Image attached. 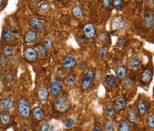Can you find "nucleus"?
Instances as JSON below:
<instances>
[{
    "label": "nucleus",
    "mask_w": 154,
    "mask_h": 131,
    "mask_svg": "<svg viewBox=\"0 0 154 131\" xmlns=\"http://www.w3.org/2000/svg\"><path fill=\"white\" fill-rule=\"evenodd\" d=\"M54 106L58 112L63 113L70 108V101L65 95H62L54 99Z\"/></svg>",
    "instance_id": "1"
},
{
    "label": "nucleus",
    "mask_w": 154,
    "mask_h": 131,
    "mask_svg": "<svg viewBox=\"0 0 154 131\" xmlns=\"http://www.w3.org/2000/svg\"><path fill=\"white\" fill-rule=\"evenodd\" d=\"M17 109H18V112L20 113V115L23 119L29 118L31 114V108H30V104L29 101L26 98H21L18 101Z\"/></svg>",
    "instance_id": "2"
},
{
    "label": "nucleus",
    "mask_w": 154,
    "mask_h": 131,
    "mask_svg": "<svg viewBox=\"0 0 154 131\" xmlns=\"http://www.w3.org/2000/svg\"><path fill=\"white\" fill-rule=\"evenodd\" d=\"M143 24L147 29H151L153 27L154 14L152 9L147 7L143 14Z\"/></svg>",
    "instance_id": "3"
},
{
    "label": "nucleus",
    "mask_w": 154,
    "mask_h": 131,
    "mask_svg": "<svg viewBox=\"0 0 154 131\" xmlns=\"http://www.w3.org/2000/svg\"><path fill=\"white\" fill-rule=\"evenodd\" d=\"M14 107V102L12 96H5L0 100V111H8Z\"/></svg>",
    "instance_id": "4"
},
{
    "label": "nucleus",
    "mask_w": 154,
    "mask_h": 131,
    "mask_svg": "<svg viewBox=\"0 0 154 131\" xmlns=\"http://www.w3.org/2000/svg\"><path fill=\"white\" fill-rule=\"evenodd\" d=\"M94 75H95V72L94 70H88V71L86 72L84 78H83V80H82V84H81V87L83 90H87L88 89L92 82H93V80L94 79Z\"/></svg>",
    "instance_id": "5"
},
{
    "label": "nucleus",
    "mask_w": 154,
    "mask_h": 131,
    "mask_svg": "<svg viewBox=\"0 0 154 131\" xmlns=\"http://www.w3.org/2000/svg\"><path fill=\"white\" fill-rule=\"evenodd\" d=\"M76 65H77V59L72 55H67L63 59L62 66L63 69L65 70H70Z\"/></svg>",
    "instance_id": "6"
},
{
    "label": "nucleus",
    "mask_w": 154,
    "mask_h": 131,
    "mask_svg": "<svg viewBox=\"0 0 154 131\" xmlns=\"http://www.w3.org/2000/svg\"><path fill=\"white\" fill-rule=\"evenodd\" d=\"M83 32H84V35L85 37L88 39H92L95 37L96 35V29L95 27L94 26V24L88 22L86 23L84 25V28H83Z\"/></svg>",
    "instance_id": "7"
},
{
    "label": "nucleus",
    "mask_w": 154,
    "mask_h": 131,
    "mask_svg": "<svg viewBox=\"0 0 154 131\" xmlns=\"http://www.w3.org/2000/svg\"><path fill=\"white\" fill-rule=\"evenodd\" d=\"M152 77H153V72L152 70L150 69H145L142 74H141V78H140V80H141V83L143 85V86H147L151 83L152 80Z\"/></svg>",
    "instance_id": "8"
},
{
    "label": "nucleus",
    "mask_w": 154,
    "mask_h": 131,
    "mask_svg": "<svg viewBox=\"0 0 154 131\" xmlns=\"http://www.w3.org/2000/svg\"><path fill=\"white\" fill-rule=\"evenodd\" d=\"M24 57L27 61L29 62H35L38 59V55L37 52L35 50V48L33 47H26L24 50Z\"/></svg>",
    "instance_id": "9"
},
{
    "label": "nucleus",
    "mask_w": 154,
    "mask_h": 131,
    "mask_svg": "<svg viewBox=\"0 0 154 131\" xmlns=\"http://www.w3.org/2000/svg\"><path fill=\"white\" fill-rule=\"evenodd\" d=\"M38 39V32L34 30H28L23 36V41L26 44H31L36 41Z\"/></svg>",
    "instance_id": "10"
},
{
    "label": "nucleus",
    "mask_w": 154,
    "mask_h": 131,
    "mask_svg": "<svg viewBox=\"0 0 154 131\" xmlns=\"http://www.w3.org/2000/svg\"><path fill=\"white\" fill-rule=\"evenodd\" d=\"M126 99L124 98V96L122 95H119L118 96L115 101H114V104H113V106H114V109L117 111H123L125 108H126Z\"/></svg>",
    "instance_id": "11"
},
{
    "label": "nucleus",
    "mask_w": 154,
    "mask_h": 131,
    "mask_svg": "<svg viewBox=\"0 0 154 131\" xmlns=\"http://www.w3.org/2000/svg\"><path fill=\"white\" fill-rule=\"evenodd\" d=\"M126 21L122 17H116L111 23V29L113 30H123L126 27Z\"/></svg>",
    "instance_id": "12"
},
{
    "label": "nucleus",
    "mask_w": 154,
    "mask_h": 131,
    "mask_svg": "<svg viewBox=\"0 0 154 131\" xmlns=\"http://www.w3.org/2000/svg\"><path fill=\"white\" fill-rule=\"evenodd\" d=\"M48 95H49V93H48L47 87L45 84H41L38 88V96L39 100L43 103L45 102L48 98Z\"/></svg>",
    "instance_id": "13"
},
{
    "label": "nucleus",
    "mask_w": 154,
    "mask_h": 131,
    "mask_svg": "<svg viewBox=\"0 0 154 131\" xmlns=\"http://www.w3.org/2000/svg\"><path fill=\"white\" fill-rule=\"evenodd\" d=\"M31 113H32V116H33V118H34L35 120H37V121H42L44 120V111H43V109L40 106L34 107L33 110H31Z\"/></svg>",
    "instance_id": "14"
},
{
    "label": "nucleus",
    "mask_w": 154,
    "mask_h": 131,
    "mask_svg": "<svg viewBox=\"0 0 154 131\" xmlns=\"http://www.w3.org/2000/svg\"><path fill=\"white\" fill-rule=\"evenodd\" d=\"M127 115H128V119L129 120L130 123L132 124H135L137 122V120H138V116H137V113H136V111L135 109L132 107V106H129L128 110H127Z\"/></svg>",
    "instance_id": "15"
},
{
    "label": "nucleus",
    "mask_w": 154,
    "mask_h": 131,
    "mask_svg": "<svg viewBox=\"0 0 154 131\" xmlns=\"http://www.w3.org/2000/svg\"><path fill=\"white\" fill-rule=\"evenodd\" d=\"M29 23L37 30L43 31L45 30V24L38 17H31L30 20H29Z\"/></svg>",
    "instance_id": "16"
},
{
    "label": "nucleus",
    "mask_w": 154,
    "mask_h": 131,
    "mask_svg": "<svg viewBox=\"0 0 154 131\" xmlns=\"http://www.w3.org/2000/svg\"><path fill=\"white\" fill-rule=\"evenodd\" d=\"M62 91V85L59 81L57 80H54L51 84V87H50V92L51 95L53 96H57Z\"/></svg>",
    "instance_id": "17"
},
{
    "label": "nucleus",
    "mask_w": 154,
    "mask_h": 131,
    "mask_svg": "<svg viewBox=\"0 0 154 131\" xmlns=\"http://www.w3.org/2000/svg\"><path fill=\"white\" fill-rule=\"evenodd\" d=\"M3 79L5 80V83H13L14 80V74L13 72V70L5 69V71L3 72Z\"/></svg>",
    "instance_id": "18"
},
{
    "label": "nucleus",
    "mask_w": 154,
    "mask_h": 131,
    "mask_svg": "<svg viewBox=\"0 0 154 131\" xmlns=\"http://www.w3.org/2000/svg\"><path fill=\"white\" fill-rule=\"evenodd\" d=\"M11 121V116L8 111H2L0 113V123L2 126H8Z\"/></svg>",
    "instance_id": "19"
},
{
    "label": "nucleus",
    "mask_w": 154,
    "mask_h": 131,
    "mask_svg": "<svg viewBox=\"0 0 154 131\" xmlns=\"http://www.w3.org/2000/svg\"><path fill=\"white\" fill-rule=\"evenodd\" d=\"M35 50H36V52H37L38 57L43 58L45 56H46V55H47V49L45 47V45H42V44H38V45H36Z\"/></svg>",
    "instance_id": "20"
},
{
    "label": "nucleus",
    "mask_w": 154,
    "mask_h": 131,
    "mask_svg": "<svg viewBox=\"0 0 154 131\" xmlns=\"http://www.w3.org/2000/svg\"><path fill=\"white\" fill-rule=\"evenodd\" d=\"M141 58L139 56H133L128 61V67L130 69H137L139 66L141 65Z\"/></svg>",
    "instance_id": "21"
},
{
    "label": "nucleus",
    "mask_w": 154,
    "mask_h": 131,
    "mask_svg": "<svg viewBox=\"0 0 154 131\" xmlns=\"http://www.w3.org/2000/svg\"><path fill=\"white\" fill-rule=\"evenodd\" d=\"M127 72H128V69L125 66H118L116 68V78L122 80L126 77Z\"/></svg>",
    "instance_id": "22"
},
{
    "label": "nucleus",
    "mask_w": 154,
    "mask_h": 131,
    "mask_svg": "<svg viewBox=\"0 0 154 131\" xmlns=\"http://www.w3.org/2000/svg\"><path fill=\"white\" fill-rule=\"evenodd\" d=\"M137 110H138V112L141 116H143L145 115L146 111H147V106H146V104L143 100H138L137 102Z\"/></svg>",
    "instance_id": "23"
},
{
    "label": "nucleus",
    "mask_w": 154,
    "mask_h": 131,
    "mask_svg": "<svg viewBox=\"0 0 154 131\" xmlns=\"http://www.w3.org/2000/svg\"><path fill=\"white\" fill-rule=\"evenodd\" d=\"M104 83L106 86L108 87H113L116 85L117 83V78L115 75H112V74H110V75H107L104 79Z\"/></svg>",
    "instance_id": "24"
},
{
    "label": "nucleus",
    "mask_w": 154,
    "mask_h": 131,
    "mask_svg": "<svg viewBox=\"0 0 154 131\" xmlns=\"http://www.w3.org/2000/svg\"><path fill=\"white\" fill-rule=\"evenodd\" d=\"M71 12H72L73 15H74L75 17L79 18V19H81V18L83 17V10H82V8H81L79 5H75V6H73L72 9H71Z\"/></svg>",
    "instance_id": "25"
},
{
    "label": "nucleus",
    "mask_w": 154,
    "mask_h": 131,
    "mask_svg": "<svg viewBox=\"0 0 154 131\" xmlns=\"http://www.w3.org/2000/svg\"><path fill=\"white\" fill-rule=\"evenodd\" d=\"M2 55H5V57H10L13 55V46L11 45H5L2 49Z\"/></svg>",
    "instance_id": "26"
},
{
    "label": "nucleus",
    "mask_w": 154,
    "mask_h": 131,
    "mask_svg": "<svg viewBox=\"0 0 154 131\" xmlns=\"http://www.w3.org/2000/svg\"><path fill=\"white\" fill-rule=\"evenodd\" d=\"M118 131H131L129 123L127 120H121L119 124Z\"/></svg>",
    "instance_id": "27"
},
{
    "label": "nucleus",
    "mask_w": 154,
    "mask_h": 131,
    "mask_svg": "<svg viewBox=\"0 0 154 131\" xmlns=\"http://www.w3.org/2000/svg\"><path fill=\"white\" fill-rule=\"evenodd\" d=\"M3 37H4V39L6 42H10L13 39L14 33H13V31L10 29H5L4 30V33H3Z\"/></svg>",
    "instance_id": "28"
},
{
    "label": "nucleus",
    "mask_w": 154,
    "mask_h": 131,
    "mask_svg": "<svg viewBox=\"0 0 154 131\" xmlns=\"http://www.w3.org/2000/svg\"><path fill=\"white\" fill-rule=\"evenodd\" d=\"M115 112H116V111L114 109V106H113L112 104H108V105L106 106V108H105V115H106L108 118H112V117H114Z\"/></svg>",
    "instance_id": "29"
},
{
    "label": "nucleus",
    "mask_w": 154,
    "mask_h": 131,
    "mask_svg": "<svg viewBox=\"0 0 154 131\" xmlns=\"http://www.w3.org/2000/svg\"><path fill=\"white\" fill-rule=\"evenodd\" d=\"M146 124L148 126L149 129H154V114L153 112L148 114L147 116V119H146Z\"/></svg>",
    "instance_id": "30"
},
{
    "label": "nucleus",
    "mask_w": 154,
    "mask_h": 131,
    "mask_svg": "<svg viewBox=\"0 0 154 131\" xmlns=\"http://www.w3.org/2000/svg\"><path fill=\"white\" fill-rule=\"evenodd\" d=\"M75 81H76V77H75V75H73V74H69V75H67L66 78H65V84H66V86H68V87H71L72 85H74Z\"/></svg>",
    "instance_id": "31"
},
{
    "label": "nucleus",
    "mask_w": 154,
    "mask_h": 131,
    "mask_svg": "<svg viewBox=\"0 0 154 131\" xmlns=\"http://www.w3.org/2000/svg\"><path fill=\"white\" fill-rule=\"evenodd\" d=\"M104 131H114V122L111 120H107L104 123Z\"/></svg>",
    "instance_id": "32"
},
{
    "label": "nucleus",
    "mask_w": 154,
    "mask_h": 131,
    "mask_svg": "<svg viewBox=\"0 0 154 131\" xmlns=\"http://www.w3.org/2000/svg\"><path fill=\"white\" fill-rule=\"evenodd\" d=\"M122 86L126 89H130L133 87V81L131 79H125L122 82Z\"/></svg>",
    "instance_id": "33"
},
{
    "label": "nucleus",
    "mask_w": 154,
    "mask_h": 131,
    "mask_svg": "<svg viewBox=\"0 0 154 131\" xmlns=\"http://www.w3.org/2000/svg\"><path fill=\"white\" fill-rule=\"evenodd\" d=\"M8 65V59L5 55H0V67L3 69H5Z\"/></svg>",
    "instance_id": "34"
},
{
    "label": "nucleus",
    "mask_w": 154,
    "mask_h": 131,
    "mask_svg": "<svg viewBox=\"0 0 154 131\" xmlns=\"http://www.w3.org/2000/svg\"><path fill=\"white\" fill-rule=\"evenodd\" d=\"M74 118H72V117H69V118H67L66 120H65V121H64V127L66 128V129H70L73 125H74Z\"/></svg>",
    "instance_id": "35"
},
{
    "label": "nucleus",
    "mask_w": 154,
    "mask_h": 131,
    "mask_svg": "<svg viewBox=\"0 0 154 131\" xmlns=\"http://www.w3.org/2000/svg\"><path fill=\"white\" fill-rule=\"evenodd\" d=\"M44 45L46 49H52L53 48V42L49 37H45L44 39Z\"/></svg>",
    "instance_id": "36"
},
{
    "label": "nucleus",
    "mask_w": 154,
    "mask_h": 131,
    "mask_svg": "<svg viewBox=\"0 0 154 131\" xmlns=\"http://www.w3.org/2000/svg\"><path fill=\"white\" fill-rule=\"evenodd\" d=\"M50 9V5L47 2H43L40 5H39V10L42 13H47Z\"/></svg>",
    "instance_id": "37"
},
{
    "label": "nucleus",
    "mask_w": 154,
    "mask_h": 131,
    "mask_svg": "<svg viewBox=\"0 0 154 131\" xmlns=\"http://www.w3.org/2000/svg\"><path fill=\"white\" fill-rule=\"evenodd\" d=\"M9 61L10 63L13 64V65H17L19 63H20V60H19V57L16 55H12L9 58Z\"/></svg>",
    "instance_id": "38"
},
{
    "label": "nucleus",
    "mask_w": 154,
    "mask_h": 131,
    "mask_svg": "<svg viewBox=\"0 0 154 131\" xmlns=\"http://www.w3.org/2000/svg\"><path fill=\"white\" fill-rule=\"evenodd\" d=\"M126 44H127V39L124 38V37H122V38H119V39L117 45H118V46H119V47H124V46L126 45Z\"/></svg>",
    "instance_id": "39"
},
{
    "label": "nucleus",
    "mask_w": 154,
    "mask_h": 131,
    "mask_svg": "<svg viewBox=\"0 0 154 131\" xmlns=\"http://www.w3.org/2000/svg\"><path fill=\"white\" fill-rule=\"evenodd\" d=\"M112 4L115 6V8H117V9H120L123 6V2L121 0H114V1H112Z\"/></svg>",
    "instance_id": "40"
},
{
    "label": "nucleus",
    "mask_w": 154,
    "mask_h": 131,
    "mask_svg": "<svg viewBox=\"0 0 154 131\" xmlns=\"http://www.w3.org/2000/svg\"><path fill=\"white\" fill-rule=\"evenodd\" d=\"M50 129V124L48 122H44L41 127H40V129L39 131H48Z\"/></svg>",
    "instance_id": "41"
},
{
    "label": "nucleus",
    "mask_w": 154,
    "mask_h": 131,
    "mask_svg": "<svg viewBox=\"0 0 154 131\" xmlns=\"http://www.w3.org/2000/svg\"><path fill=\"white\" fill-rule=\"evenodd\" d=\"M107 53H108V51H107V48H105V47H102V48L99 50V55H100L101 57L106 56Z\"/></svg>",
    "instance_id": "42"
},
{
    "label": "nucleus",
    "mask_w": 154,
    "mask_h": 131,
    "mask_svg": "<svg viewBox=\"0 0 154 131\" xmlns=\"http://www.w3.org/2000/svg\"><path fill=\"white\" fill-rule=\"evenodd\" d=\"M101 3H102V5L105 8H109L111 5V1H110V0H103Z\"/></svg>",
    "instance_id": "43"
},
{
    "label": "nucleus",
    "mask_w": 154,
    "mask_h": 131,
    "mask_svg": "<svg viewBox=\"0 0 154 131\" xmlns=\"http://www.w3.org/2000/svg\"><path fill=\"white\" fill-rule=\"evenodd\" d=\"M87 68V63L84 62V61H81L79 64V70H84L85 69Z\"/></svg>",
    "instance_id": "44"
},
{
    "label": "nucleus",
    "mask_w": 154,
    "mask_h": 131,
    "mask_svg": "<svg viewBox=\"0 0 154 131\" xmlns=\"http://www.w3.org/2000/svg\"><path fill=\"white\" fill-rule=\"evenodd\" d=\"M93 131H103V129L100 128V127H95V128L93 129Z\"/></svg>",
    "instance_id": "45"
},
{
    "label": "nucleus",
    "mask_w": 154,
    "mask_h": 131,
    "mask_svg": "<svg viewBox=\"0 0 154 131\" xmlns=\"http://www.w3.org/2000/svg\"><path fill=\"white\" fill-rule=\"evenodd\" d=\"M2 80H3V73H2L1 70H0V83L2 82Z\"/></svg>",
    "instance_id": "46"
},
{
    "label": "nucleus",
    "mask_w": 154,
    "mask_h": 131,
    "mask_svg": "<svg viewBox=\"0 0 154 131\" xmlns=\"http://www.w3.org/2000/svg\"><path fill=\"white\" fill-rule=\"evenodd\" d=\"M2 4H3V1H2V0H0V6L2 5Z\"/></svg>",
    "instance_id": "47"
}]
</instances>
